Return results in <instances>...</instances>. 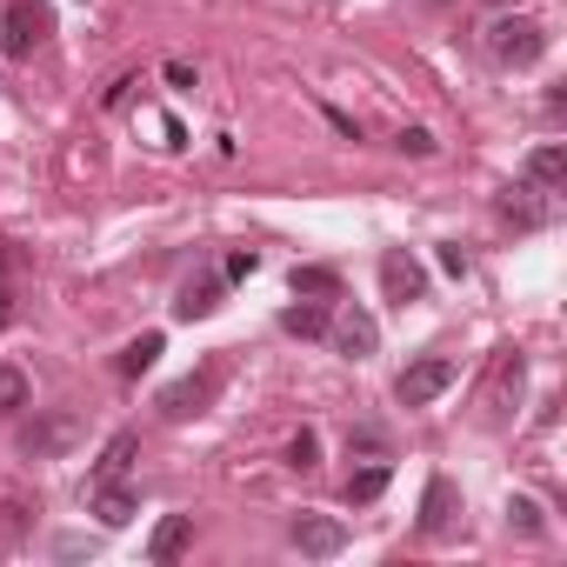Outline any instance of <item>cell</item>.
<instances>
[{
    "mask_svg": "<svg viewBox=\"0 0 567 567\" xmlns=\"http://www.w3.org/2000/svg\"><path fill=\"white\" fill-rule=\"evenodd\" d=\"M487 54H494L501 68H534V61L547 54V34H540L534 21H520V14L501 8V21L487 28Z\"/></svg>",
    "mask_w": 567,
    "mask_h": 567,
    "instance_id": "cell-1",
    "label": "cell"
},
{
    "mask_svg": "<svg viewBox=\"0 0 567 567\" xmlns=\"http://www.w3.org/2000/svg\"><path fill=\"white\" fill-rule=\"evenodd\" d=\"M214 394H220V361H207V368L167 381V388H161V414H167V421H194V414L214 408Z\"/></svg>",
    "mask_w": 567,
    "mask_h": 567,
    "instance_id": "cell-2",
    "label": "cell"
},
{
    "mask_svg": "<svg viewBox=\"0 0 567 567\" xmlns=\"http://www.w3.org/2000/svg\"><path fill=\"white\" fill-rule=\"evenodd\" d=\"M41 41H48V8L41 0H8V14H0V54L28 61Z\"/></svg>",
    "mask_w": 567,
    "mask_h": 567,
    "instance_id": "cell-3",
    "label": "cell"
},
{
    "mask_svg": "<svg viewBox=\"0 0 567 567\" xmlns=\"http://www.w3.org/2000/svg\"><path fill=\"white\" fill-rule=\"evenodd\" d=\"M381 295H388L394 308L427 301V267H421L408 247H388V254H381Z\"/></svg>",
    "mask_w": 567,
    "mask_h": 567,
    "instance_id": "cell-4",
    "label": "cell"
},
{
    "mask_svg": "<svg viewBox=\"0 0 567 567\" xmlns=\"http://www.w3.org/2000/svg\"><path fill=\"white\" fill-rule=\"evenodd\" d=\"M454 374H461V368H454L447 354H427V361H414V368L394 381V394H401V408H427L434 394H447V388H454Z\"/></svg>",
    "mask_w": 567,
    "mask_h": 567,
    "instance_id": "cell-5",
    "label": "cell"
},
{
    "mask_svg": "<svg viewBox=\"0 0 567 567\" xmlns=\"http://www.w3.org/2000/svg\"><path fill=\"white\" fill-rule=\"evenodd\" d=\"M328 334H334V348H341L348 361H368V354L381 348V328H374L368 308H341V315L328 321Z\"/></svg>",
    "mask_w": 567,
    "mask_h": 567,
    "instance_id": "cell-6",
    "label": "cell"
},
{
    "mask_svg": "<svg viewBox=\"0 0 567 567\" xmlns=\"http://www.w3.org/2000/svg\"><path fill=\"white\" fill-rule=\"evenodd\" d=\"M454 520H461V494H454V481H447V474H434V481H427V494H421V534H427V540H441V534H454Z\"/></svg>",
    "mask_w": 567,
    "mask_h": 567,
    "instance_id": "cell-7",
    "label": "cell"
},
{
    "mask_svg": "<svg viewBox=\"0 0 567 567\" xmlns=\"http://www.w3.org/2000/svg\"><path fill=\"white\" fill-rule=\"evenodd\" d=\"M295 547L315 554V560H334V554L348 547V527L328 520V514H301V520H295Z\"/></svg>",
    "mask_w": 567,
    "mask_h": 567,
    "instance_id": "cell-8",
    "label": "cell"
},
{
    "mask_svg": "<svg viewBox=\"0 0 567 567\" xmlns=\"http://www.w3.org/2000/svg\"><path fill=\"white\" fill-rule=\"evenodd\" d=\"M520 381H527V361H520L514 348H501V354H494V374H487V408H494V421L507 414V401H520Z\"/></svg>",
    "mask_w": 567,
    "mask_h": 567,
    "instance_id": "cell-9",
    "label": "cell"
},
{
    "mask_svg": "<svg viewBox=\"0 0 567 567\" xmlns=\"http://www.w3.org/2000/svg\"><path fill=\"white\" fill-rule=\"evenodd\" d=\"M527 181H534L540 194H560V187H567V147H560V141L534 147V154H527Z\"/></svg>",
    "mask_w": 567,
    "mask_h": 567,
    "instance_id": "cell-10",
    "label": "cell"
},
{
    "mask_svg": "<svg viewBox=\"0 0 567 567\" xmlns=\"http://www.w3.org/2000/svg\"><path fill=\"white\" fill-rule=\"evenodd\" d=\"M187 540H194V520H187V514H167V520L154 527V540H147V560H154V567H167V560H181V554H187Z\"/></svg>",
    "mask_w": 567,
    "mask_h": 567,
    "instance_id": "cell-11",
    "label": "cell"
},
{
    "mask_svg": "<svg viewBox=\"0 0 567 567\" xmlns=\"http://www.w3.org/2000/svg\"><path fill=\"white\" fill-rule=\"evenodd\" d=\"M134 454H141V441H134V434H114V441L101 447V461H94V487H107V481H127Z\"/></svg>",
    "mask_w": 567,
    "mask_h": 567,
    "instance_id": "cell-12",
    "label": "cell"
},
{
    "mask_svg": "<svg viewBox=\"0 0 567 567\" xmlns=\"http://www.w3.org/2000/svg\"><path fill=\"white\" fill-rule=\"evenodd\" d=\"M328 321H334V315H328V301H308V295H301L288 315H280V328L301 334V341H321V334H328Z\"/></svg>",
    "mask_w": 567,
    "mask_h": 567,
    "instance_id": "cell-13",
    "label": "cell"
},
{
    "mask_svg": "<svg viewBox=\"0 0 567 567\" xmlns=\"http://www.w3.org/2000/svg\"><path fill=\"white\" fill-rule=\"evenodd\" d=\"M214 308H220V280H207V274H200V280H187L181 301H174V315H181V321H207Z\"/></svg>",
    "mask_w": 567,
    "mask_h": 567,
    "instance_id": "cell-14",
    "label": "cell"
},
{
    "mask_svg": "<svg viewBox=\"0 0 567 567\" xmlns=\"http://www.w3.org/2000/svg\"><path fill=\"white\" fill-rule=\"evenodd\" d=\"M68 441H74V421H68V414H61V421H34V427L21 434V447H28L34 461H41V454H61Z\"/></svg>",
    "mask_w": 567,
    "mask_h": 567,
    "instance_id": "cell-15",
    "label": "cell"
},
{
    "mask_svg": "<svg viewBox=\"0 0 567 567\" xmlns=\"http://www.w3.org/2000/svg\"><path fill=\"white\" fill-rule=\"evenodd\" d=\"M154 361H161V334H141V341H127V348H121L114 374H121V381H141V374H147Z\"/></svg>",
    "mask_w": 567,
    "mask_h": 567,
    "instance_id": "cell-16",
    "label": "cell"
},
{
    "mask_svg": "<svg viewBox=\"0 0 567 567\" xmlns=\"http://www.w3.org/2000/svg\"><path fill=\"white\" fill-rule=\"evenodd\" d=\"M94 514H101V527H127L134 520V494L121 481H107V487H94Z\"/></svg>",
    "mask_w": 567,
    "mask_h": 567,
    "instance_id": "cell-17",
    "label": "cell"
},
{
    "mask_svg": "<svg viewBox=\"0 0 567 567\" xmlns=\"http://www.w3.org/2000/svg\"><path fill=\"white\" fill-rule=\"evenodd\" d=\"M295 295H308V301H341V274H334V267H295Z\"/></svg>",
    "mask_w": 567,
    "mask_h": 567,
    "instance_id": "cell-18",
    "label": "cell"
},
{
    "mask_svg": "<svg viewBox=\"0 0 567 567\" xmlns=\"http://www.w3.org/2000/svg\"><path fill=\"white\" fill-rule=\"evenodd\" d=\"M507 527H520L527 540H540V534H547V520H540V501H527V494H514V501H507Z\"/></svg>",
    "mask_w": 567,
    "mask_h": 567,
    "instance_id": "cell-19",
    "label": "cell"
},
{
    "mask_svg": "<svg viewBox=\"0 0 567 567\" xmlns=\"http://www.w3.org/2000/svg\"><path fill=\"white\" fill-rule=\"evenodd\" d=\"M381 487H388V467L374 461V467H361V474L348 481V501H354V507H368V501H381Z\"/></svg>",
    "mask_w": 567,
    "mask_h": 567,
    "instance_id": "cell-20",
    "label": "cell"
},
{
    "mask_svg": "<svg viewBox=\"0 0 567 567\" xmlns=\"http://www.w3.org/2000/svg\"><path fill=\"white\" fill-rule=\"evenodd\" d=\"M21 408H28V374L0 368V414H21Z\"/></svg>",
    "mask_w": 567,
    "mask_h": 567,
    "instance_id": "cell-21",
    "label": "cell"
},
{
    "mask_svg": "<svg viewBox=\"0 0 567 567\" xmlns=\"http://www.w3.org/2000/svg\"><path fill=\"white\" fill-rule=\"evenodd\" d=\"M288 467H301V474L321 467V434H315V427H301V434L288 441Z\"/></svg>",
    "mask_w": 567,
    "mask_h": 567,
    "instance_id": "cell-22",
    "label": "cell"
},
{
    "mask_svg": "<svg viewBox=\"0 0 567 567\" xmlns=\"http://www.w3.org/2000/svg\"><path fill=\"white\" fill-rule=\"evenodd\" d=\"M394 147H401V154H414V161H427V154H434V134H427V127H401V141H394Z\"/></svg>",
    "mask_w": 567,
    "mask_h": 567,
    "instance_id": "cell-23",
    "label": "cell"
},
{
    "mask_svg": "<svg viewBox=\"0 0 567 567\" xmlns=\"http://www.w3.org/2000/svg\"><path fill=\"white\" fill-rule=\"evenodd\" d=\"M501 214H507L514 227H540V207H534V200H514V194H507V200H501Z\"/></svg>",
    "mask_w": 567,
    "mask_h": 567,
    "instance_id": "cell-24",
    "label": "cell"
},
{
    "mask_svg": "<svg viewBox=\"0 0 567 567\" xmlns=\"http://www.w3.org/2000/svg\"><path fill=\"white\" fill-rule=\"evenodd\" d=\"M254 267H260V260H254V247H234V254H227V274H220V280H247Z\"/></svg>",
    "mask_w": 567,
    "mask_h": 567,
    "instance_id": "cell-25",
    "label": "cell"
},
{
    "mask_svg": "<svg viewBox=\"0 0 567 567\" xmlns=\"http://www.w3.org/2000/svg\"><path fill=\"white\" fill-rule=\"evenodd\" d=\"M14 315V280H8V240H0V321Z\"/></svg>",
    "mask_w": 567,
    "mask_h": 567,
    "instance_id": "cell-26",
    "label": "cell"
},
{
    "mask_svg": "<svg viewBox=\"0 0 567 567\" xmlns=\"http://www.w3.org/2000/svg\"><path fill=\"white\" fill-rule=\"evenodd\" d=\"M441 267H447V274L461 280V274H467V254H461V247H441Z\"/></svg>",
    "mask_w": 567,
    "mask_h": 567,
    "instance_id": "cell-27",
    "label": "cell"
},
{
    "mask_svg": "<svg viewBox=\"0 0 567 567\" xmlns=\"http://www.w3.org/2000/svg\"><path fill=\"white\" fill-rule=\"evenodd\" d=\"M481 8H520V0H481Z\"/></svg>",
    "mask_w": 567,
    "mask_h": 567,
    "instance_id": "cell-28",
    "label": "cell"
}]
</instances>
